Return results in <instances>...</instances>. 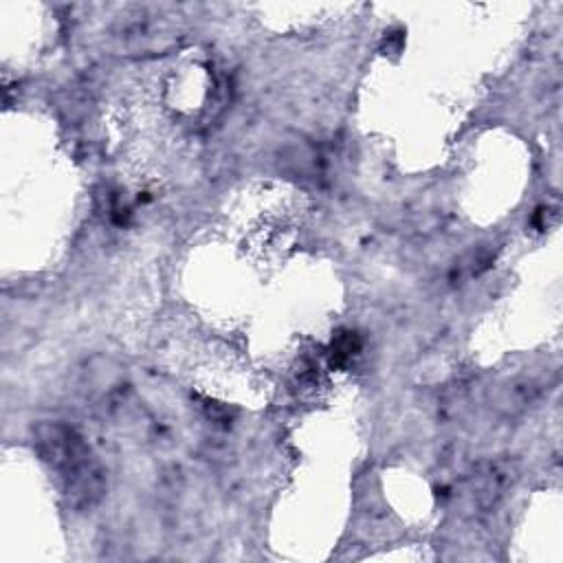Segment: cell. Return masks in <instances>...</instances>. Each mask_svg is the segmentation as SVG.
Instances as JSON below:
<instances>
[{
	"instance_id": "6da1fadb",
	"label": "cell",
	"mask_w": 563,
	"mask_h": 563,
	"mask_svg": "<svg viewBox=\"0 0 563 563\" xmlns=\"http://www.w3.org/2000/svg\"><path fill=\"white\" fill-rule=\"evenodd\" d=\"M35 444L44 462H48L66 484V493L75 504H90L101 495L103 477L84 440L62 422L40 424Z\"/></svg>"
}]
</instances>
